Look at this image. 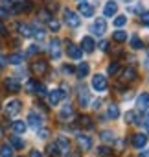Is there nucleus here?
<instances>
[{
  "instance_id": "nucleus-1",
  "label": "nucleus",
  "mask_w": 149,
  "mask_h": 157,
  "mask_svg": "<svg viewBox=\"0 0 149 157\" xmlns=\"http://www.w3.org/2000/svg\"><path fill=\"white\" fill-rule=\"evenodd\" d=\"M63 17H64V24H66L68 28H78V26L81 24L79 13L72 11V10H64V11H63Z\"/></svg>"
},
{
  "instance_id": "nucleus-2",
  "label": "nucleus",
  "mask_w": 149,
  "mask_h": 157,
  "mask_svg": "<svg viewBox=\"0 0 149 157\" xmlns=\"http://www.w3.org/2000/svg\"><path fill=\"white\" fill-rule=\"evenodd\" d=\"M109 87V82H107V76L105 74H94L92 76V89L98 91V93H105Z\"/></svg>"
},
{
  "instance_id": "nucleus-3",
  "label": "nucleus",
  "mask_w": 149,
  "mask_h": 157,
  "mask_svg": "<svg viewBox=\"0 0 149 157\" xmlns=\"http://www.w3.org/2000/svg\"><path fill=\"white\" fill-rule=\"evenodd\" d=\"M20 100H9L6 105H4V113H6V117H9V118H13V117H17L19 113H20Z\"/></svg>"
},
{
  "instance_id": "nucleus-4",
  "label": "nucleus",
  "mask_w": 149,
  "mask_h": 157,
  "mask_svg": "<svg viewBox=\"0 0 149 157\" xmlns=\"http://www.w3.org/2000/svg\"><path fill=\"white\" fill-rule=\"evenodd\" d=\"M26 126H30V128H33L35 131H39L41 128H42V117L37 113V111H30L28 113V124Z\"/></svg>"
},
{
  "instance_id": "nucleus-5",
  "label": "nucleus",
  "mask_w": 149,
  "mask_h": 157,
  "mask_svg": "<svg viewBox=\"0 0 149 157\" xmlns=\"http://www.w3.org/2000/svg\"><path fill=\"white\" fill-rule=\"evenodd\" d=\"M66 56L72 57V59H81L83 57V50L78 44H74V43H66Z\"/></svg>"
},
{
  "instance_id": "nucleus-6",
  "label": "nucleus",
  "mask_w": 149,
  "mask_h": 157,
  "mask_svg": "<svg viewBox=\"0 0 149 157\" xmlns=\"http://www.w3.org/2000/svg\"><path fill=\"white\" fill-rule=\"evenodd\" d=\"M31 72H33L35 76H42V74H46V72H48V63H46L44 59H37V61H33V65H31Z\"/></svg>"
},
{
  "instance_id": "nucleus-7",
  "label": "nucleus",
  "mask_w": 149,
  "mask_h": 157,
  "mask_svg": "<svg viewBox=\"0 0 149 157\" xmlns=\"http://www.w3.org/2000/svg\"><path fill=\"white\" fill-rule=\"evenodd\" d=\"M76 140H78V146H79V150H81V151H87V150H90V148H92V139H90L89 135L79 133V135H76Z\"/></svg>"
},
{
  "instance_id": "nucleus-8",
  "label": "nucleus",
  "mask_w": 149,
  "mask_h": 157,
  "mask_svg": "<svg viewBox=\"0 0 149 157\" xmlns=\"http://www.w3.org/2000/svg\"><path fill=\"white\" fill-rule=\"evenodd\" d=\"M64 96H66L64 91H61V89H53V91H50V94H48V102H50V105H57Z\"/></svg>"
},
{
  "instance_id": "nucleus-9",
  "label": "nucleus",
  "mask_w": 149,
  "mask_h": 157,
  "mask_svg": "<svg viewBox=\"0 0 149 157\" xmlns=\"http://www.w3.org/2000/svg\"><path fill=\"white\" fill-rule=\"evenodd\" d=\"M92 32H94L96 35H103V33L107 32V22H105L103 17H100V19L94 21V24H92Z\"/></svg>"
},
{
  "instance_id": "nucleus-10",
  "label": "nucleus",
  "mask_w": 149,
  "mask_h": 157,
  "mask_svg": "<svg viewBox=\"0 0 149 157\" xmlns=\"http://www.w3.org/2000/svg\"><path fill=\"white\" fill-rule=\"evenodd\" d=\"M133 146H134L136 150H144V148L147 146V135H145V133H136V135L133 137Z\"/></svg>"
},
{
  "instance_id": "nucleus-11",
  "label": "nucleus",
  "mask_w": 149,
  "mask_h": 157,
  "mask_svg": "<svg viewBox=\"0 0 149 157\" xmlns=\"http://www.w3.org/2000/svg\"><path fill=\"white\" fill-rule=\"evenodd\" d=\"M6 89L9 93H19L20 91V82L17 80V78H6V82H4Z\"/></svg>"
},
{
  "instance_id": "nucleus-12",
  "label": "nucleus",
  "mask_w": 149,
  "mask_h": 157,
  "mask_svg": "<svg viewBox=\"0 0 149 157\" xmlns=\"http://www.w3.org/2000/svg\"><path fill=\"white\" fill-rule=\"evenodd\" d=\"M94 46H96V43H94V39H92L90 35H85V37L81 39V46H79V48H81L83 52H89V54H90V52H94Z\"/></svg>"
},
{
  "instance_id": "nucleus-13",
  "label": "nucleus",
  "mask_w": 149,
  "mask_h": 157,
  "mask_svg": "<svg viewBox=\"0 0 149 157\" xmlns=\"http://www.w3.org/2000/svg\"><path fill=\"white\" fill-rule=\"evenodd\" d=\"M59 44H61V41H59L57 37L50 41V48H48V50H50V56H52L53 59H59V57H61V48H59Z\"/></svg>"
},
{
  "instance_id": "nucleus-14",
  "label": "nucleus",
  "mask_w": 149,
  "mask_h": 157,
  "mask_svg": "<svg viewBox=\"0 0 149 157\" xmlns=\"http://www.w3.org/2000/svg\"><path fill=\"white\" fill-rule=\"evenodd\" d=\"M55 144H57V148H59V151H61L63 155H70V142H68V139H66V137H63V135H61V137L57 139V142H55Z\"/></svg>"
},
{
  "instance_id": "nucleus-15",
  "label": "nucleus",
  "mask_w": 149,
  "mask_h": 157,
  "mask_svg": "<svg viewBox=\"0 0 149 157\" xmlns=\"http://www.w3.org/2000/svg\"><path fill=\"white\" fill-rule=\"evenodd\" d=\"M118 13V4L114 2V0H109V2L105 4V10H103V15L105 17H114Z\"/></svg>"
},
{
  "instance_id": "nucleus-16",
  "label": "nucleus",
  "mask_w": 149,
  "mask_h": 157,
  "mask_svg": "<svg viewBox=\"0 0 149 157\" xmlns=\"http://www.w3.org/2000/svg\"><path fill=\"white\" fill-rule=\"evenodd\" d=\"M136 105H138L140 111L149 109V93H142V94L138 96V100H136Z\"/></svg>"
},
{
  "instance_id": "nucleus-17",
  "label": "nucleus",
  "mask_w": 149,
  "mask_h": 157,
  "mask_svg": "<svg viewBox=\"0 0 149 157\" xmlns=\"http://www.w3.org/2000/svg\"><path fill=\"white\" fill-rule=\"evenodd\" d=\"M89 70H90L89 63H87V61H81V63L76 67V76H78V78H85V76H89Z\"/></svg>"
},
{
  "instance_id": "nucleus-18",
  "label": "nucleus",
  "mask_w": 149,
  "mask_h": 157,
  "mask_svg": "<svg viewBox=\"0 0 149 157\" xmlns=\"http://www.w3.org/2000/svg\"><path fill=\"white\" fill-rule=\"evenodd\" d=\"M72 117H74V107H72L70 104L63 105V109H61V113H59V118H61V120H66V118H72Z\"/></svg>"
},
{
  "instance_id": "nucleus-19",
  "label": "nucleus",
  "mask_w": 149,
  "mask_h": 157,
  "mask_svg": "<svg viewBox=\"0 0 149 157\" xmlns=\"http://www.w3.org/2000/svg\"><path fill=\"white\" fill-rule=\"evenodd\" d=\"M125 122H127V124H140V115H138V111H127V113H125Z\"/></svg>"
},
{
  "instance_id": "nucleus-20",
  "label": "nucleus",
  "mask_w": 149,
  "mask_h": 157,
  "mask_svg": "<svg viewBox=\"0 0 149 157\" xmlns=\"http://www.w3.org/2000/svg\"><path fill=\"white\" fill-rule=\"evenodd\" d=\"M122 80H123V82H134V80H136V70H134L133 67L125 68V70H123V76H122Z\"/></svg>"
},
{
  "instance_id": "nucleus-21",
  "label": "nucleus",
  "mask_w": 149,
  "mask_h": 157,
  "mask_svg": "<svg viewBox=\"0 0 149 157\" xmlns=\"http://www.w3.org/2000/svg\"><path fill=\"white\" fill-rule=\"evenodd\" d=\"M79 15H83V17H92L94 15V8L90 6V4H79Z\"/></svg>"
},
{
  "instance_id": "nucleus-22",
  "label": "nucleus",
  "mask_w": 149,
  "mask_h": 157,
  "mask_svg": "<svg viewBox=\"0 0 149 157\" xmlns=\"http://www.w3.org/2000/svg\"><path fill=\"white\" fill-rule=\"evenodd\" d=\"M78 98H79V104H81L83 107L89 105V102H90V94H89V91H87L85 87L79 89V96H78Z\"/></svg>"
},
{
  "instance_id": "nucleus-23",
  "label": "nucleus",
  "mask_w": 149,
  "mask_h": 157,
  "mask_svg": "<svg viewBox=\"0 0 149 157\" xmlns=\"http://www.w3.org/2000/svg\"><path fill=\"white\" fill-rule=\"evenodd\" d=\"M107 117L112 118V120H116V118L120 117V107H118L116 104H109V107H107Z\"/></svg>"
},
{
  "instance_id": "nucleus-24",
  "label": "nucleus",
  "mask_w": 149,
  "mask_h": 157,
  "mask_svg": "<svg viewBox=\"0 0 149 157\" xmlns=\"http://www.w3.org/2000/svg\"><path fill=\"white\" fill-rule=\"evenodd\" d=\"M11 128H13V131L15 133H19V135H22L24 131H26V122L24 120H13V124H11Z\"/></svg>"
},
{
  "instance_id": "nucleus-25",
  "label": "nucleus",
  "mask_w": 149,
  "mask_h": 157,
  "mask_svg": "<svg viewBox=\"0 0 149 157\" xmlns=\"http://www.w3.org/2000/svg\"><path fill=\"white\" fill-rule=\"evenodd\" d=\"M6 59H8V63H11V65H20V63L24 61V56L19 54V52H15V54H9Z\"/></svg>"
},
{
  "instance_id": "nucleus-26",
  "label": "nucleus",
  "mask_w": 149,
  "mask_h": 157,
  "mask_svg": "<svg viewBox=\"0 0 149 157\" xmlns=\"http://www.w3.org/2000/svg\"><path fill=\"white\" fill-rule=\"evenodd\" d=\"M9 146H11V148H17V150H20V148H24V140H22L20 137L13 135V137L9 139Z\"/></svg>"
},
{
  "instance_id": "nucleus-27",
  "label": "nucleus",
  "mask_w": 149,
  "mask_h": 157,
  "mask_svg": "<svg viewBox=\"0 0 149 157\" xmlns=\"http://www.w3.org/2000/svg\"><path fill=\"white\" fill-rule=\"evenodd\" d=\"M17 28L20 30V35H24V37H31V35H33L30 24H17Z\"/></svg>"
},
{
  "instance_id": "nucleus-28",
  "label": "nucleus",
  "mask_w": 149,
  "mask_h": 157,
  "mask_svg": "<svg viewBox=\"0 0 149 157\" xmlns=\"http://www.w3.org/2000/svg\"><path fill=\"white\" fill-rule=\"evenodd\" d=\"M112 41H116V43H123V41H127V32H123V30L114 32V33H112Z\"/></svg>"
},
{
  "instance_id": "nucleus-29",
  "label": "nucleus",
  "mask_w": 149,
  "mask_h": 157,
  "mask_svg": "<svg viewBox=\"0 0 149 157\" xmlns=\"http://www.w3.org/2000/svg\"><path fill=\"white\" fill-rule=\"evenodd\" d=\"M0 157H13V148L9 144L0 146Z\"/></svg>"
},
{
  "instance_id": "nucleus-30",
  "label": "nucleus",
  "mask_w": 149,
  "mask_h": 157,
  "mask_svg": "<svg viewBox=\"0 0 149 157\" xmlns=\"http://www.w3.org/2000/svg\"><path fill=\"white\" fill-rule=\"evenodd\" d=\"M101 140L107 142V144H112V142H114V133H112V131H103V133H101Z\"/></svg>"
},
{
  "instance_id": "nucleus-31",
  "label": "nucleus",
  "mask_w": 149,
  "mask_h": 157,
  "mask_svg": "<svg viewBox=\"0 0 149 157\" xmlns=\"http://www.w3.org/2000/svg\"><path fill=\"white\" fill-rule=\"evenodd\" d=\"M131 46H133L134 50H140V48L144 46V43H142V39H140L138 35H133V39H131Z\"/></svg>"
},
{
  "instance_id": "nucleus-32",
  "label": "nucleus",
  "mask_w": 149,
  "mask_h": 157,
  "mask_svg": "<svg viewBox=\"0 0 149 157\" xmlns=\"http://www.w3.org/2000/svg\"><path fill=\"white\" fill-rule=\"evenodd\" d=\"M127 24V17L125 15H118L116 19H114V26L116 28H122V26H125Z\"/></svg>"
},
{
  "instance_id": "nucleus-33",
  "label": "nucleus",
  "mask_w": 149,
  "mask_h": 157,
  "mask_svg": "<svg viewBox=\"0 0 149 157\" xmlns=\"http://www.w3.org/2000/svg\"><path fill=\"white\" fill-rule=\"evenodd\" d=\"M79 124H81L83 128H92V126H94V124H92V118L87 117V115H85V117H79Z\"/></svg>"
},
{
  "instance_id": "nucleus-34",
  "label": "nucleus",
  "mask_w": 149,
  "mask_h": 157,
  "mask_svg": "<svg viewBox=\"0 0 149 157\" xmlns=\"http://www.w3.org/2000/svg\"><path fill=\"white\" fill-rule=\"evenodd\" d=\"M98 155H100V157H112V151H111L107 146H100V148H98Z\"/></svg>"
},
{
  "instance_id": "nucleus-35",
  "label": "nucleus",
  "mask_w": 149,
  "mask_h": 157,
  "mask_svg": "<svg viewBox=\"0 0 149 157\" xmlns=\"http://www.w3.org/2000/svg\"><path fill=\"white\" fill-rule=\"evenodd\" d=\"M118 70H120V65L114 61V63H111L109 67H107V74H111V76H114V74H118Z\"/></svg>"
},
{
  "instance_id": "nucleus-36",
  "label": "nucleus",
  "mask_w": 149,
  "mask_h": 157,
  "mask_svg": "<svg viewBox=\"0 0 149 157\" xmlns=\"http://www.w3.org/2000/svg\"><path fill=\"white\" fill-rule=\"evenodd\" d=\"M48 153H50V155H53V157H59V155H61V151H59V148H57V144H55V142L48 146Z\"/></svg>"
},
{
  "instance_id": "nucleus-37",
  "label": "nucleus",
  "mask_w": 149,
  "mask_h": 157,
  "mask_svg": "<svg viewBox=\"0 0 149 157\" xmlns=\"http://www.w3.org/2000/svg\"><path fill=\"white\" fill-rule=\"evenodd\" d=\"M59 26H61V24H59V21H55V19H50V21H48V28H50L52 32H57V30H59Z\"/></svg>"
},
{
  "instance_id": "nucleus-38",
  "label": "nucleus",
  "mask_w": 149,
  "mask_h": 157,
  "mask_svg": "<svg viewBox=\"0 0 149 157\" xmlns=\"http://www.w3.org/2000/svg\"><path fill=\"white\" fill-rule=\"evenodd\" d=\"M33 93H37L39 96H44V94H46V87H44L42 83H39V82H37V85H35V91H33Z\"/></svg>"
},
{
  "instance_id": "nucleus-39",
  "label": "nucleus",
  "mask_w": 149,
  "mask_h": 157,
  "mask_svg": "<svg viewBox=\"0 0 149 157\" xmlns=\"http://www.w3.org/2000/svg\"><path fill=\"white\" fill-rule=\"evenodd\" d=\"M140 22H142L144 26H149V11H144V13L140 15Z\"/></svg>"
},
{
  "instance_id": "nucleus-40",
  "label": "nucleus",
  "mask_w": 149,
  "mask_h": 157,
  "mask_svg": "<svg viewBox=\"0 0 149 157\" xmlns=\"http://www.w3.org/2000/svg\"><path fill=\"white\" fill-rule=\"evenodd\" d=\"M74 72H76V68H74L72 65H63V74H74Z\"/></svg>"
},
{
  "instance_id": "nucleus-41",
  "label": "nucleus",
  "mask_w": 149,
  "mask_h": 157,
  "mask_svg": "<svg viewBox=\"0 0 149 157\" xmlns=\"http://www.w3.org/2000/svg\"><path fill=\"white\" fill-rule=\"evenodd\" d=\"M35 85H37V82L30 80V82L26 83V89H28V93H33V91H35Z\"/></svg>"
},
{
  "instance_id": "nucleus-42",
  "label": "nucleus",
  "mask_w": 149,
  "mask_h": 157,
  "mask_svg": "<svg viewBox=\"0 0 149 157\" xmlns=\"http://www.w3.org/2000/svg\"><path fill=\"white\" fill-rule=\"evenodd\" d=\"M9 17V11L6 10V8H0V21H4V19H8Z\"/></svg>"
},
{
  "instance_id": "nucleus-43",
  "label": "nucleus",
  "mask_w": 149,
  "mask_h": 157,
  "mask_svg": "<svg viewBox=\"0 0 149 157\" xmlns=\"http://www.w3.org/2000/svg\"><path fill=\"white\" fill-rule=\"evenodd\" d=\"M37 133H39V137H41V139H46V137H48V135H50V131H48V129H46V128H41V129H39V131H37Z\"/></svg>"
},
{
  "instance_id": "nucleus-44",
  "label": "nucleus",
  "mask_w": 149,
  "mask_h": 157,
  "mask_svg": "<svg viewBox=\"0 0 149 157\" xmlns=\"http://www.w3.org/2000/svg\"><path fill=\"white\" fill-rule=\"evenodd\" d=\"M37 52H39V46H37V44H31V46L28 48V54H37Z\"/></svg>"
},
{
  "instance_id": "nucleus-45",
  "label": "nucleus",
  "mask_w": 149,
  "mask_h": 157,
  "mask_svg": "<svg viewBox=\"0 0 149 157\" xmlns=\"http://www.w3.org/2000/svg\"><path fill=\"white\" fill-rule=\"evenodd\" d=\"M0 35H4V37L8 35V28H6V26H4L2 22H0Z\"/></svg>"
},
{
  "instance_id": "nucleus-46",
  "label": "nucleus",
  "mask_w": 149,
  "mask_h": 157,
  "mask_svg": "<svg viewBox=\"0 0 149 157\" xmlns=\"http://www.w3.org/2000/svg\"><path fill=\"white\" fill-rule=\"evenodd\" d=\"M107 48H109V43H107V41H101V43H100V50H103V52H105Z\"/></svg>"
},
{
  "instance_id": "nucleus-47",
  "label": "nucleus",
  "mask_w": 149,
  "mask_h": 157,
  "mask_svg": "<svg viewBox=\"0 0 149 157\" xmlns=\"http://www.w3.org/2000/svg\"><path fill=\"white\" fill-rule=\"evenodd\" d=\"M8 63V59H6V56H2V54H0V67H4Z\"/></svg>"
},
{
  "instance_id": "nucleus-48",
  "label": "nucleus",
  "mask_w": 149,
  "mask_h": 157,
  "mask_svg": "<svg viewBox=\"0 0 149 157\" xmlns=\"http://www.w3.org/2000/svg\"><path fill=\"white\" fill-rule=\"evenodd\" d=\"M30 157H44V155H42V153H41V151H37V150H33V151H31V155H30Z\"/></svg>"
},
{
  "instance_id": "nucleus-49",
  "label": "nucleus",
  "mask_w": 149,
  "mask_h": 157,
  "mask_svg": "<svg viewBox=\"0 0 149 157\" xmlns=\"http://www.w3.org/2000/svg\"><path fill=\"white\" fill-rule=\"evenodd\" d=\"M100 105H101V102H94V105H92V107H94V109H100Z\"/></svg>"
},
{
  "instance_id": "nucleus-50",
  "label": "nucleus",
  "mask_w": 149,
  "mask_h": 157,
  "mask_svg": "<svg viewBox=\"0 0 149 157\" xmlns=\"http://www.w3.org/2000/svg\"><path fill=\"white\" fill-rule=\"evenodd\" d=\"M140 157H149V151H142V153H140Z\"/></svg>"
},
{
  "instance_id": "nucleus-51",
  "label": "nucleus",
  "mask_w": 149,
  "mask_h": 157,
  "mask_svg": "<svg viewBox=\"0 0 149 157\" xmlns=\"http://www.w3.org/2000/svg\"><path fill=\"white\" fill-rule=\"evenodd\" d=\"M145 131L149 133V120H145Z\"/></svg>"
},
{
  "instance_id": "nucleus-52",
  "label": "nucleus",
  "mask_w": 149,
  "mask_h": 157,
  "mask_svg": "<svg viewBox=\"0 0 149 157\" xmlns=\"http://www.w3.org/2000/svg\"><path fill=\"white\" fill-rule=\"evenodd\" d=\"M76 2H79V4H85V2H87V0H76Z\"/></svg>"
},
{
  "instance_id": "nucleus-53",
  "label": "nucleus",
  "mask_w": 149,
  "mask_h": 157,
  "mask_svg": "<svg viewBox=\"0 0 149 157\" xmlns=\"http://www.w3.org/2000/svg\"><path fill=\"white\" fill-rule=\"evenodd\" d=\"M2 133H4V131H2V128H0V137H2Z\"/></svg>"
}]
</instances>
